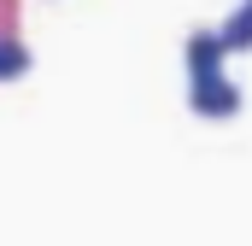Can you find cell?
Returning a JSON list of instances; mask_svg holds the SVG:
<instances>
[{
	"instance_id": "6da1fadb",
	"label": "cell",
	"mask_w": 252,
	"mask_h": 246,
	"mask_svg": "<svg viewBox=\"0 0 252 246\" xmlns=\"http://www.w3.org/2000/svg\"><path fill=\"white\" fill-rule=\"evenodd\" d=\"M182 59H188V82L223 76V59H229V47H223V30H217V24H199V30H188V41H182Z\"/></svg>"
},
{
	"instance_id": "7a4b0ae2",
	"label": "cell",
	"mask_w": 252,
	"mask_h": 246,
	"mask_svg": "<svg viewBox=\"0 0 252 246\" xmlns=\"http://www.w3.org/2000/svg\"><path fill=\"white\" fill-rule=\"evenodd\" d=\"M188 106H193V118H211V123L241 118V88L229 76H205V82H188Z\"/></svg>"
},
{
	"instance_id": "3957f363",
	"label": "cell",
	"mask_w": 252,
	"mask_h": 246,
	"mask_svg": "<svg viewBox=\"0 0 252 246\" xmlns=\"http://www.w3.org/2000/svg\"><path fill=\"white\" fill-rule=\"evenodd\" d=\"M30 64H35V53H30L24 35H0V82H18Z\"/></svg>"
},
{
	"instance_id": "277c9868",
	"label": "cell",
	"mask_w": 252,
	"mask_h": 246,
	"mask_svg": "<svg viewBox=\"0 0 252 246\" xmlns=\"http://www.w3.org/2000/svg\"><path fill=\"white\" fill-rule=\"evenodd\" d=\"M217 30H223V47H229V53H247V47H252V0H241Z\"/></svg>"
},
{
	"instance_id": "5b68a950",
	"label": "cell",
	"mask_w": 252,
	"mask_h": 246,
	"mask_svg": "<svg viewBox=\"0 0 252 246\" xmlns=\"http://www.w3.org/2000/svg\"><path fill=\"white\" fill-rule=\"evenodd\" d=\"M12 24H18V0H0V35H18Z\"/></svg>"
}]
</instances>
